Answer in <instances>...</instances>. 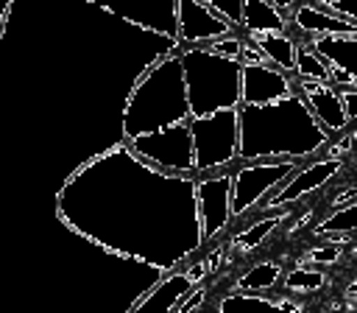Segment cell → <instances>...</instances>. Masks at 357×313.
Listing matches in <instances>:
<instances>
[{"mask_svg":"<svg viewBox=\"0 0 357 313\" xmlns=\"http://www.w3.org/2000/svg\"><path fill=\"white\" fill-rule=\"evenodd\" d=\"M349 293H354V296H357V282H354V285L349 288Z\"/></svg>","mask_w":357,"mask_h":313,"instance_id":"obj_26","label":"cell"},{"mask_svg":"<svg viewBox=\"0 0 357 313\" xmlns=\"http://www.w3.org/2000/svg\"><path fill=\"white\" fill-rule=\"evenodd\" d=\"M276 8H282L287 17H290V11H293V6H296V0H271Z\"/></svg>","mask_w":357,"mask_h":313,"instance_id":"obj_25","label":"cell"},{"mask_svg":"<svg viewBox=\"0 0 357 313\" xmlns=\"http://www.w3.org/2000/svg\"><path fill=\"white\" fill-rule=\"evenodd\" d=\"M301 168V159L296 156H265L251 162H237L234 182H231V215L234 221L245 218L268 193L279 190L290 173Z\"/></svg>","mask_w":357,"mask_h":313,"instance_id":"obj_5","label":"cell"},{"mask_svg":"<svg viewBox=\"0 0 357 313\" xmlns=\"http://www.w3.org/2000/svg\"><path fill=\"white\" fill-rule=\"evenodd\" d=\"M184 120H190V101H187L181 56L176 48L170 53H162L128 92L120 120V134L123 140H134L139 134L176 126Z\"/></svg>","mask_w":357,"mask_h":313,"instance_id":"obj_2","label":"cell"},{"mask_svg":"<svg viewBox=\"0 0 357 313\" xmlns=\"http://www.w3.org/2000/svg\"><path fill=\"white\" fill-rule=\"evenodd\" d=\"M198 282L184 271V268H178V271H173V274H167L153 291H148L142 299H137L134 302V310H148V307H159V310H178V305L190 296V291L195 288Z\"/></svg>","mask_w":357,"mask_h":313,"instance_id":"obj_12","label":"cell"},{"mask_svg":"<svg viewBox=\"0 0 357 313\" xmlns=\"http://www.w3.org/2000/svg\"><path fill=\"white\" fill-rule=\"evenodd\" d=\"M293 92L304 98V103L315 112V117L332 134H343L349 129V117H346V106H343V92L335 84L315 81V78H298L293 73Z\"/></svg>","mask_w":357,"mask_h":313,"instance_id":"obj_10","label":"cell"},{"mask_svg":"<svg viewBox=\"0 0 357 313\" xmlns=\"http://www.w3.org/2000/svg\"><path fill=\"white\" fill-rule=\"evenodd\" d=\"M287 14L276 8L271 0H245L243 3V31L245 34H271L284 31Z\"/></svg>","mask_w":357,"mask_h":313,"instance_id":"obj_15","label":"cell"},{"mask_svg":"<svg viewBox=\"0 0 357 313\" xmlns=\"http://www.w3.org/2000/svg\"><path fill=\"white\" fill-rule=\"evenodd\" d=\"M293 92V73L271 61H243V103H271Z\"/></svg>","mask_w":357,"mask_h":313,"instance_id":"obj_11","label":"cell"},{"mask_svg":"<svg viewBox=\"0 0 357 313\" xmlns=\"http://www.w3.org/2000/svg\"><path fill=\"white\" fill-rule=\"evenodd\" d=\"M312 50H318L332 67H340L343 73L351 75V81L357 84V36H346V34H312L310 42Z\"/></svg>","mask_w":357,"mask_h":313,"instance_id":"obj_13","label":"cell"},{"mask_svg":"<svg viewBox=\"0 0 357 313\" xmlns=\"http://www.w3.org/2000/svg\"><path fill=\"white\" fill-rule=\"evenodd\" d=\"M351 151H354V154H357V140H354V148H351Z\"/></svg>","mask_w":357,"mask_h":313,"instance_id":"obj_27","label":"cell"},{"mask_svg":"<svg viewBox=\"0 0 357 313\" xmlns=\"http://www.w3.org/2000/svg\"><path fill=\"white\" fill-rule=\"evenodd\" d=\"M284 218H287V207H284V210H273V212H271V215H265V218H257L254 224H248V229L234 232L231 246H237V249H243V252L257 249V246L265 240V235H268V232H273Z\"/></svg>","mask_w":357,"mask_h":313,"instance_id":"obj_16","label":"cell"},{"mask_svg":"<svg viewBox=\"0 0 357 313\" xmlns=\"http://www.w3.org/2000/svg\"><path fill=\"white\" fill-rule=\"evenodd\" d=\"M240 145L237 159H265V156H296L310 159V154L329 145L335 137L301 95L290 92L271 103H240Z\"/></svg>","mask_w":357,"mask_h":313,"instance_id":"obj_1","label":"cell"},{"mask_svg":"<svg viewBox=\"0 0 357 313\" xmlns=\"http://www.w3.org/2000/svg\"><path fill=\"white\" fill-rule=\"evenodd\" d=\"M340 168H343V159H340V156H329V154H326V156H318V159H312V162H307V165H301L296 173H290V179H287L279 190L268 193V196L248 212V218H265V215H271L273 210H284V207L296 204L301 196H310L312 190H318V187H324L329 179H335Z\"/></svg>","mask_w":357,"mask_h":313,"instance_id":"obj_8","label":"cell"},{"mask_svg":"<svg viewBox=\"0 0 357 313\" xmlns=\"http://www.w3.org/2000/svg\"><path fill=\"white\" fill-rule=\"evenodd\" d=\"M195 204H198V221H201V243H212L229 224H234L231 215V170L220 168L215 173L195 176Z\"/></svg>","mask_w":357,"mask_h":313,"instance_id":"obj_7","label":"cell"},{"mask_svg":"<svg viewBox=\"0 0 357 313\" xmlns=\"http://www.w3.org/2000/svg\"><path fill=\"white\" fill-rule=\"evenodd\" d=\"M351 229H357V198L349 207H335V212L315 226V235H346Z\"/></svg>","mask_w":357,"mask_h":313,"instance_id":"obj_19","label":"cell"},{"mask_svg":"<svg viewBox=\"0 0 357 313\" xmlns=\"http://www.w3.org/2000/svg\"><path fill=\"white\" fill-rule=\"evenodd\" d=\"M346 198H357V187H349L346 193L335 196V198H332V207H343V201H346Z\"/></svg>","mask_w":357,"mask_h":313,"instance_id":"obj_24","label":"cell"},{"mask_svg":"<svg viewBox=\"0 0 357 313\" xmlns=\"http://www.w3.org/2000/svg\"><path fill=\"white\" fill-rule=\"evenodd\" d=\"M206 6H212L220 17H226L234 28H243V3L245 0H201Z\"/></svg>","mask_w":357,"mask_h":313,"instance_id":"obj_21","label":"cell"},{"mask_svg":"<svg viewBox=\"0 0 357 313\" xmlns=\"http://www.w3.org/2000/svg\"><path fill=\"white\" fill-rule=\"evenodd\" d=\"M296 75L298 78H315V81L332 84V67H329V61L318 50H312L310 45H298V53H296Z\"/></svg>","mask_w":357,"mask_h":313,"instance_id":"obj_17","label":"cell"},{"mask_svg":"<svg viewBox=\"0 0 357 313\" xmlns=\"http://www.w3.org/2000/svg\"><path fill=\"white\" fill-rule=\"evenodd\" d=\"M259 50H262V56L271 61V64H276V67H282V70H287V73H296V53H298V42L293 39V36H287L284 31H271V34H245Z\"/></svg>","mask_w":357,"mask_h":313,"instance_id":"obj_14","label":"cell"},{"mask_svg":"<svg viewBox=\"0 0 357 313\" xmlns=\"http://www.w3.org/2000/svg\"><path fill=\"white\" fill-rule=\"evenodd\" d=\"M326 277H324V265L321 268H293L284 277V291L290 293H312L318 288H324Z\"/></svg>","mask_w":357,"mask_h":313,"instance_id":"obj_20","label":"cell"},{"mask_svg":"<svg viewBox=\"0 0 357 313\" xmlns=\"http://www.w3.org/2000/svg\"><path fill=\"white\" fill-rule=\"evenodd\" d=\"M310 257H312L318 265H332V263L340 257V246H321V249L310 252Z\"/></svg>","mask_w":357,"mask_h":313,"instance_id":"obj_22","label":"cell"},{"mask_svg":"<svg viewBox=\"0 0 357 313\" xmlns=\"http://www.w3.org/2000/svg\"><path fill=\"white\" fill-rule=\"evenodd\" d=\"M131 151L159 168L162 173H181V176H195V148H192V129L190 120L165 126L148 134H139L134 140H126Z\"/></svg>","mask_w":357,"mask_h":313,"instance_id":"obj_6","label":"cell"},{"mask_svg":"<svg viewBox=\"0 0 357 313\" xmlns=\"http://www.w3.org/2000/svg\"><path fill=\"white\" fill-rule=\"evenodd\" d=\"M324 3H326V0H324Z\"/></svg>","mask_w":357,"mask_h":313,"instance_id":"obj_28","label":"cell"},{"mask_svg":"<svg viewBox=\"0 0 357 313\" xmlns=\"http://www.w3.org/2000/svg\"><path fill=\"white\" fill-rule=\"evenodd\" d=\"M279 279H282V265L279 263H259V265L248 268L237 279V288H245V291H268Z\"/></svg>","mask_w":357,"mask_h":313,"instance_id":"obj_18","label":"cell"},{"mask_svg":"<svg viewBox=\"0 0 357 313\" xmlns=\"http://www.w3.org/2000/svg\"><path fill=\"white\" fill-rule=\"evenodd\" d=\"M190 117H204L218 109L243 103V61L220 56L201 45H178Z\"/></svg>","mask_w":357,"mask_h":313,"instance_id":"obj_3","label":"cell"},{"mask_svg":"<svg viewBox=\"0 0 357 313\" xmlns=\"http://www.w3.org/2000/svg\"><path fill=\"white\" fill-rule=\"evenodd\" d=\"M176 22H178V45H201L237 31L226 17H220L212 6L201 0H176Z\"/></svg>","mask_w":357,"mask_h":313,"instance_id":"obj_9","label":"cell"},{"mask_svg":"<svg viewBox=\"0 0 357 313\" xmlns=\"http://www.w3.org/2000/svg\"><path fill=\"white\" fill-rule=\"evenodd\" d=\"M192 148H195V176L215 173L237 159L240 145V115L237 109H218L204 117H190Z\"/></svg>","mask_w":357,"mask_h":313,"instance_id":"obj_4","label":"cell"},{"mask_svg":"<svg viewBox=\"0 0 357 313\" xmlns=\"http://www.w3.org/2000/svg\"><path fill=\"white\" fill-rule=\"evenodd\" d=\"M343 106H346L349 123H354L357 120V87L354 89H343Z\"/></svg>","mask_w":357,"mask_h":313,"instance_id":"obj_23","label":"cell"}]
</instances>
